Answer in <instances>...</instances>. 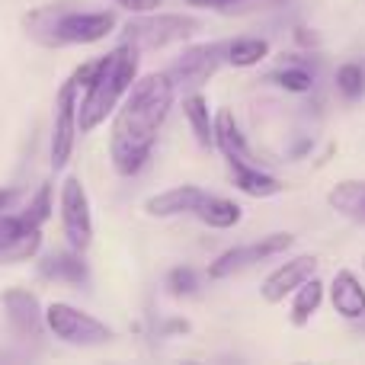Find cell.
<instances>
[{
  "instance_id": "cell-1",
  "label": "cell",
  "mask_w": 365,
  "mask_h": 365,
  "mask_svg": "<svg viewBox=\"0 0 365 365\" xmlns=\"http://www.w3.org/2000/svg\"><path fill=\"white\" fill-rule=\"evenodd\" d=\"M173 96H177V87L167 77V71L148 74L128 87L125 103L113 122V138H109V158L122 177L138 173L151 158L158 132L173 106Z\"/></svg>"
},
{
  "instance_id": "cell-2",
  "label": "cell",
  "mask_w": 365,
  "mask_h": 365,
  "mask_svg": "<svg viewBox=\"0 0 365 365\" xmlns=\"http://www.w3.org/2000/svg\"><path fill=\"white\" fill-rule=\"evenodd\" d=\"M135 74H138V48L135 45L122 42L106 58H100L90 71V81L83 83V100L77 103V128L93 132L100 122H106V115L119 106V100L135 83Z\"/></svg>"
},
{
  "instance_id": "cell-3",
  "label": "cell",
  "mask_w": 365,
  "mask_h": 365,
  "mask_svg": "<svg viewBox=\"0 0 365 365\" xmlns=\"http://www.w3.org/2000/svg\"><path fill=\"white\" fill-rule=\"evenodd\" d=\"M192 32H199V19L189 13H138L125 23L122 29V42L135 45L138 51L145 48H167L173 42H182Z\"/></svg>"
},
{
  "instance_id": "cell-4",
  "label": "cell",
  "mask_w": 365,
  "mask_h": 365,
  "mask_svg": "<svg viewBox=\"0 0 365 365\" xmlns=\"http://www.w3.org/2000/svg\"><path fill=\"white\" fill-rule=\"evenodd\" d=\"M45 324L58 340L71 343V346H103V343L113 340V330L103 321H96L87 311L64 302H55L45 308Z\"/></svg>"
},
{
  "instance_id": "cell-5",
  "label": "cell",
  "mask_w": 365,
  "mask_h": 365,
  "mask_svg": "<svg viewBox=\"0 0 365 365\" xmlns=\"http://www.w3.org/2000/svg\"><path fill=\"white\" fill-rule=\"evenodd\" d=\"M221 64H227V42L192 45L167 68V77L177 90H199L202 83H208V77H215Z\"/></svg>"
},
{
  "instance_id": "cell-6",
  "label": "cell",
  "mask_w": 365,
  "mask_h": 365,
  "mask_svg": "<svg viewBox=\"0 0 365 365\" xmlns=\"http://www.w3.org/2000/svg\"><path fill=\"white\" fill-rule=\"evenodd\" d=\"M77 90H81V83H77V77H71L61 83L55 96V122H51V167L55 170H61L71 160L77 132H81L77 128Z\"/></svg>"
},
{
  "instance_id": "cell-7",
  "label": "cell",
  "mask_w": 365,
  "mask_h": 365,
  "mask_svg": "<svg viewBox=\"0 0 365 365\" xmlns=\"http://www.w3.org/2000/svg\"><path fill=\"white\" fill-rule=\"evenodd\" d=\"M61 227L71 250H87L93 240V215H90V195L77 177H68L61 186Z\"/></svg>"
},
{
  "instance_id": "cell-8",
  "label": "cell",
  "mask_w": 365,
  "mask_h": 365,
  "mask_svg": "<svg viewBox=\"0 0 365 365\" xmlns=\"http://www.w3.org/2000/svg\"><path fill=\"white\" fill-rule=\"evenodd\" d=\"M292 240H295L292 234H269V237L257 240V244L234 247V250L221 253V257L208 266V276H212V279H225V276H231V272L247 269V266H253V263H263L266 257H276V253L289 250Z\"/></svg>"
},
{
  "instance_id": "cell-9",
  "label": "cell",
  "mask_w": 365,
  "mask_h": 365,
  "mask_svg": "<svg viewBox=\"0 0 365 365\" xmlns=\"http://www.w3.org/2000/svg\"><path fill=\"white\" fill-rule=\"evenodd\" d=\"M4 308H6V321H10L13 334L23 340H38L42 336V324H45V311L38 304V298L26 289H6L4 292Z\"/></svg>"
},
{
  "instance_id": "cell-10",
  "label": "cell",
  "mask_w": 365,
  "mask_h": 365,
  "mask_svg": "<svg viewBox=\"0 0 365 365\" xmlns=\"http://www.w3.org/2000/svg\"><path fill=\"white\" fill-rule=\"evenodd\" d=\"M317 269V259L314 257H295L289 259L285 266H279L276 272H269L263 282V298L269 304H279L285 302V295H295V289L302 282H308Z\"/></svg>"
},
{
  "instance_id": "cell-11",
  "label": "cell",
  "mask_w": 365,
  "mask_h": 365,
  "mask_svg": "<svg viewBox=\"0 0 365 365\" xmlns=\"http://www.w3.org/2000/svg\"><path fill=\"white\" fill-rule=\"evenodd\" d=\"M205 199V189L199 186H173L160 195H151L145 202L148 215L154 218H173V215H195V208Z\"/></svg>"
},
{
  "instance_id": "cell-12",
  "label": "cell",
  "mask_w": 365,
  "mask_h": 365,
  "mask_svg": "<svg viewBox=\"0 0 365 365\" xmlns=\"http://www.w3.org/2000/svg\"><path fill=\"white\" fill-rule=\"evenodd\" d=\"M330 302H334V311L343 314L346 321H359L365 317V289L356 279V272L340 269L334 276V285H330Z\"/></svg>"
},
{
  "instance_id": "cell-13",
  "label": "cell",
  "mask_w": 365,
  "mask_h": 365,
  "mask_svg": "<svg viewBox=\"0 0 365 365\" xmlns=\"http://www.w3.org/2000/svg\"><path fill=\"white\" fill-rule=\"evenodd\" d=\"M231 180L240 192L253 195V199H269V195L282 192V182L269 177L266 170H259L253 160H234L231 164Z\"/></svg>"
},
{
  "instance_id": "cell-14",
  "label": "cell",
  "mask_w": 365,
  "mask_h": 365,
  "mask_svg": "<svg viewBox=\"0 0 365 365\" xmlns=\"http://www.w3.org/2000/svg\"><path fill=\"white\" fill-rule=\"evenodd\" d=\"M215 148L227 158V164H234V160H253L231 109H218V115H215Z\"/></svg>"
},
{
  "instance_id": "cell-15",
  "label": "cell",
  "mask_w": 365,
  "mask_h": 365,
  "mask_svg": "<svg viewBox=\"0 0 365 365\" xmlns=\"http://www.w3.org/2000/svg\"><path fill=\"white\" fill-rule=\"evenodd\" d=\"M38 272H42L45 279H55V282H74V285L87 282V266L77 257V250L45 257L42 263H38Z\"/></svg>"
},
{
  "instance_id": "cell-16",
  "label": "cell",
  "mask_w": 365,
  "mask_h": 365,
  "mask_svg": "<svg viewBox=\"0 0 365 365\" xmlns=\"http://www.w3.org/2000/svg\"><path fill=\"white\" fill-rule=\"evenodd\" d=\"M327 202L336 208L340 215L365 225V180H343L330 189Z\"/></svg>"
},
{
  "instance_id": "cell-17",
  "label": "cell",
  "mask_w": 365,
  "mask_h": 365,
  "mask_svg": "<svg viewBox=\"0 0 365 365\" xmlns=\"http://www.w3.org/2000/svg\"><path fill=\"white\" fill-rule=\"evenodd\" d=\"M182 113H186L189 125H192V135L202 148H212L215 145V119H212V109H208V100L202 93H192L182 100Z\"/></svg>"
},
{
  "instance_id": "cell-18",
  "label": "cell",
  "mask_w": 365,
  "mask_h": 365,
  "mask_svg": "<svg viewBox=\"0 0 365 365\" xmlns=\"http://www.w3.org/2000/svg\"><path fill=\"white\" fill-rule=\"evenodd\" d=\"M195 218L205 221L208 227H218V231H227L240 221V205L231 199H221V195H208L202 199V205L195 208Z\"/></svg>"
},
{
  "instance_id": "cell-19",
  "label": "cell",
  "mask_w": 365,
  "mask_h": 365,
  "mask_svg": "<svg viewBox=\"0 0 365 365\" xmlns=\"http://www.w3.org/2000/svg\"><path fill=\"white\" fill-rule=\"evenodd\" d=\"M321 302H324V282H317V279L311 276L308 282H302L295 289V302H292V324H295V327H304V324L317 314Z\"/></svg>"
},
{
  "instance_id": "cell-20",
  "label": "cell",
  "mask_w": 365,
  "mask_h": 365,
  "mask_svg": "<svg viewBox=\"0 0 365 365\" xmlns=\"http://www.w3.org/2000/svg\"><path fill=\"white\" fill-rule=\"evenodd\" d=\"M266 55H269L266 38H234V42H227V64H234V68H253Z\"/></svg>"
},
{
  "instance_id": "cell-21",
  "label": "cell",
  "mask_w": 365,
  "mask_h": 365,
  "mask_svg": "<svg viewBox=\"0 0 365 365\" xmlns=\"http://www.w3.org/2000/svg\"><path fill=\"white\" fill-rule=\"evenodd\" d=\"M272 81L282 90H289V93H308V90L314 87V74L298 61H289L285 68H279L276 74H272Z\"/></svg>"
},
{
  "instance_id": "cell-22",
  "label": "cell",
  "mask_w": 365,
  "mask_h": 365,
  "mask_svg": "<svg viewBox=\"0 0 365 365\" xmlns=\"http://www.w3.org/2000/svg\"><path fill=\"white\" fill-rule=\"evenodd\" d=\"M29 231L32 227L26 225L23 215H0V253L6 257V253H10Z\"/></svg>"
},
{
  "instance_id": "cell-23",
  "label": "cell",
  "mask_w": 365,
  "mask_h": 365,
  "mask_svg": "<svg viewBox=\"0 0 365 365\" xmlns=\"http://www.w3.org/2000/svg\"><path fill=\"white\" fill-rule=\"evenodd\" d=\"M336 90H340L346 100H356V96L365 93V71L359 64H343L336 71Z\"/></svg>"
},
{
  "instance_id": "cell-24",
  "label": "cell",
  "mask_w": 365,
  "mask_h": 365,
  "mask_svg": "<svg viewBox=\"0 0 365 365\" xmlns=\"http://www.w3.org/2000/svg\"><path fill=\"white\" fill-rule=\"evenodd\" d=\"M23 218L29 227H42L51 218V186H38L36 199H29V208L23 212Z\"/></svg>"
},
{
  "instance_id": "cell-25",
  "label": "cell",
  "mask_w": 365,
  "mask_h": 365,
  "mask_svg": "<svg viewBox=\"0 0 365 365\" xmlns=\"http://www.w3.org/2000/svg\"><path fill=\"white\" fill-rule=\"evenodd\" d=\"M167 289H170V295H192L195 289H199V272L189 269V266H180V269H173L170 276H167Z\"/></svg>"
},
{
  "instance_id": "cell-26",
  "label": "cell",
  "mask_w": 365,
  "mask_h": 365,
  "mask_svg": "<svg viewBox=\"0 0 365 365\" xmlns=\"http://www.w3.org/2000/svg\"><path fill=\"white\" fill-rule=\"evenodd\" d=\"M115 6L128 13H154L158 6H164V0H115Z\"/></svg>"
},
{
  "instance_id": "cell-27",
  "label": "cell",
  "mask_w": 365,
  "mask_h": 365,
  "mask_svg": "<svg viewBox=\"0 0 365 365\" xmlns=\"http://www.w3.org/2000/svg\"><path fill=\"white\" fill-rule=\"evenodd\" d=\"M189 6H208V10H234L240 4H250V0H186Z\"/></svg>"
},
{
  "instance_id": "cell-28",
  "label": "cell",
  "mask_w": 365,
  "mask_h": 365,
  "mask_svg": "<svg viewBox=\"0 0 365 365\" xmlns=\"http://www.w3.org/2000/svg\"><path fill=\"white\" fill-rule=\"evenodd\" d=\"M13 199H16V189H0V215L13 205Z\"/></svg>"
}]
</instances>
